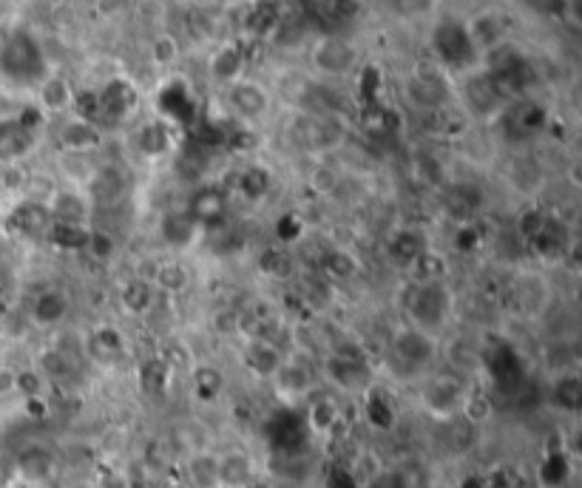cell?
<instances>
[{"mask_svg":"<svg viewBox=\"0 0 582 488\" xmlns=\"http://www.w3.org/2000/svg\"><path fill=\"white\" fill-rule=\"evenodd\" d=\"M551 398H554L557 406L563 403V409H568V412H577V403H580V378H577V369L554 375Z\"/></svg>","mask_w":582,"mask_h":488,"instance_id":"obj_34","label":"cell"},{"mask_svg":"<svg viewBox=\"0 0 582 488\" xmlns=\"http://www.w3.org/2000/svg\"><path fill=\"white\" fill-rule=\"evenodd\" d=\"M463 29H466V37H469L472 52L477 57H483L486 52L497 49L500 43H506V23L500 18V12H494V9H483V12L472 15L463 23Z\"/></svg>","mask_w":582,"mask_h":488,"instance_id":"obj_15","label":"cell"},{"mask_svg":"<svg viewBox=\"0 0 582 488\" xmlns=\"http://www.w3.org/2000/svg\"><path fill=\"white\" fill-rule=\"evenodd\" d=\"M466 389H469V381L458 378V372L424 375L421 378V403H424L426 412L435 415V418H455L460 412Z\"/></svg>","mask_w":582,"mask_h":488,"instance_id":"obj_6","label":"cell"},{"mask_svg":"<svg viewBox=\"0 0 582 488\" xmlns=\"http://www.w3.org/2000/svg\"><path fill=\"white\" fill-rule=\"evenodd\" d=\"M26 318L32 330L57 332L71 318V296L63 287H43L29 301Z\"/></svg>","mask_w":582,"mask_h":488,"instance_id":"obj_8","label":"cell"},{"mask_svg":"<svg viewBox=\"0 0 582 488\" xmlns=\"http://www.w3.org/2000/svg\"><path fill=\"white\" fill-rule=\"evenodd\" d=\"M137 148H140L145 157L151 159L165 157L168 148H171V131H168V125L159 120L142 125L140 134H137Z\"/></svg>","mask_w":582,"mask_h":488,"instance_id":"obj_30","label":"cell"},{"mask_svg":"<svg viewBox=\"0 0 582 488\" xmlns=\"http://www.w3.org/2000/svg\"><path fill=\"white\" fill-rule=\"evenodd\" d=\"M46 378V384H60V381H69L71 375L77 372V364L66 358L63 352L52 344L40 347V352L35 355V364H32Z\"/></svg>","mask_w":582,"mask_h":488,"instance_id":"obj_28","label":"cell"},{"mask_svg":"<svg viewBox=\"0 0 582 488\" xmlns=\"http://www.w3.org/2000/svg\"><path fill=\"white\" fill-rule=\"evenodd\" d=\"M157 296L159 293L154 290L151 281L142 279V276H131L128 281H123V287L117 293V301H120V307H123V313L128 318H145L154 310Z\"/></svg>","mask_w":582,"mask_h":488,"instance_id":"obj_21","label":"cell"},{"mask_svg":"<svg viewBox=\"0 0 582 488\" xmlns=\"http://www.w3.org/2000/svg\"><path fill=\"white\" fill-rule=\"evenodd\" d=\"M307 185L313 188V193L318 196H333L338 191V185H341V171L333 168V165H327V162H321L313 168V174L307 179Z\"/></svg>","mask_w":582,"mask_h":488,"instance_id":"obj_39","label":"cell"},{"mask_svg":"<svg viewBox=\"0 0 582 488\" xmlns=\"http://www.w3.org/2000/svg\"><path fill=\"white\" fill-rule=\"evenodd\" d=\"M404 313L409 318V327L441 341L443 330L449 327L452 313H455V296L449 293L446 281H435V284L409 281V298H406Z\"/></svg>","mask_w":582,"mask_h":488,"instance_id":"obj_1","label":"cell"},{"mask_svg":"<svg viewBox=\"0 0 582 488\" xmlns=\"http://www.w3.org/2000/svg\"><path fill=\"white\" fill-rule=\"evenodd\" d=\"M509 298L523 321H540L554 304V293L543 270H514L509 281Z\"/></svg>","mask_w":582,"mask_h":488,"instance_id":"obj_3","label":"cell"},{"mask_svg":"<svg viewBox=\"0 0 582 488\" xmlns=\"http://www.w3.org/2000/svg\"><path fill=\"white\" fill-rule=\"evenodd\" d=\"M211 324L216 335H222V338H239V310L222 307V310L213 313Z\"/></svg>","mask_w":582,"mask_h":488,"instance_id":"obj_40","label":"cell"},{"mask_svg":"<svg viewBox=\"0 0 582 488\" xmlns=\"http://www.w3.org/2000/svg\"><path fill=\"white\" fill-rule=\"evenodd\" d=\"M441 355V341L426 335V332L415 330V327H401L395 332L392 344H389V358L401 366L406 378H424L429 375L432 361Z\"/></svg>","mask_w":582,"mask_h":488,"instance_id":"obj_2","label":"cell"},{"mask_svg":"<svg viewBox=\"0 0 582 488\" xmlns=\"http://www.w3.org/2000/svg\"><path fill=\"white\" fill-rule=\"evenodd\" d=\"M324 378L333 384L336 392H358V389H364V386L370 384L367 381V375H364V369L361 364L355 361V358H347V355H330L327 361H324Z\"/></svg>","mask_w":582,"mask_h":488,"instance_id":"obj_23","label":"cell"},{"mask_svg":"<svg viewBox=\"0 0 582 488\" xmlns=\"http://www.w3.org/2000/svg\"><path fill=\"white\" fill-rule=\"evenodd\" d=\"M310 69L318 77H347L358 69V46L344 35H321L310 46Z\"/></svg>","mask_w":582,"mask_h":488,"instance_id":"obj_5","label":"cell"},{"mask_svg":"<svg viewBox=\"0 0 582 488\" xmlns=\"http://www.w3.org/2000/svg\"><path fill=\"white\" fill-rule=\"evenodd\" d=\"M77 91L63 74H46L37 83V108L40 114H52V117H69L74 108Z\"/></svg>","mask_w":582,"mask_h":488,"instance_id":"obj_17","label":"cell"},{"mask_svg":"<svg viewBox=\"0 0 582 488\" xmlns=\"http://www.w3.org/2000/svg\"><path fill=\"white\" fill-rule=\"evenodd\" d=\"M208 71H211V77L219 86L228 88L230 83H236V80L245 77V54H242L239 46H233V43H222L211 54Z\"/></svg>","mask_w":582,"mask_h":488,"instance_id":"obj_25","label":"cell"},{"mask_svg":"<svg viewBox=\"0 0 582 488\" xmlns=\"http://www.w3.org/2000/svg\"><path fill=\"white\" fill-rule=\"evenodd\" d=\"M54 140L63 154H94L103 148V131L97 122L86 117H63Z\"/></svg>","mask_w":582,"mask_h":488,"instance_id":"obj_11","label":"cell"},{"mask_svg":"<svg viewBox=\"0 0 582 488\" xmlns=\"http://www.w3.org/2000/svg\"><path fill=\"white\" fill-rule=\"evenodd\" d=\"M321 273L330 281H336V284H350L361 273V259H358V253H355L353 247L333 244L321 256Z\"/></svg>","mask_w":582,"mask_h":488,"instance_id":"obj_24","label":"cell"},{"mask_svg":"<svg viewBox=\"0 0 582 488\" xmlns=\"http://www.w3.org/2000/svg\"><path fill=\"white\" fill-rule=\"evenodd\" d=\"M35 148V131H29L18 120L0 122V162L3 165H20Z\"/></svg>","mask_w":582,"mask_h":488,"instance_id":"obj_20","label":"cell"},{"mask_svg":"<svg viewBox=\"0 0 582 488\" xmlns=\"http://www.w3.org/2000/svg\"><path fill=\"white\" fill-rule=\"evenodd\" d=\"M151 63L157 66V69H168V66H174L179 60V40L174 35H168V32H159L151 40Z\"/></svg>","mask_w":582,"mask_h":488,"instance_id":"obj_37","label":"cell"},{"mask_svg":"<svg viewBox=\"0 0 582 488\" xmlns=\"http://www.w3.org/2000/svg\"><path fill=\"white\" fill-rule=\"evenodd\" d=\"M0 63L12 77H43V54L32 35L18 32L9 37V43L0 52Z\"/></svg>","mask_w":582,"mask_h":488,"instance_id":"obj_12","label":"cell"},{"mask_svg":"<svg viewBox=\"0 0 582 488\" xmlns=\"http://www.w3.org/2000/svg\"><path fill=\"white\" fill-rule=\"evenodd\" d=\"M60 471V460L52 449L46 446H26L23 452L18 454V474L23 480V486H49L54 477Z\"/></svg>","mask_w":582,"mask_h":488,"instance_id":"obj_16","label":"cell"},{"mask_svg":"<svg viewBox=\"0 0 582 488\" xmlns=\"http://www.w3.org/2000/svg\"><path fill=\"white\" fill-rule=\"evenodd\" d=\"M225 105L233 114V120H239L247 128L262 125L273 111V94L265 83L253 80V77H242L236 83H230L225 88Z\"/></svg>","mask_w":582,"mask_h":488,"instance_id":"obj_4","label":"cell"},{"mask_svg":"<svg viewBox=\"0 0 582 488\" xmlns=\"http://www.w3.org/2000/svg\"><path fill=\"white\" fill-rule=\"evenodd\" d=\"M83 253H89L97 264L111 262L117 256V239L103 227H89L86 242H83Z\"/></svg>","mask_w":582,"mask_h":488,"instance_id":"obj_33","label":"cell"},{"mask_svg":"<svg viewBox=\"0 0 582 488\" xmlns=\"http://www.w3.org/2000/svg\"><path fill=\"white\" fill-rule=\"evenodd\" d=\"M46 378L37 372L35 366H18V398L23 401H37L46 392Z\"/></svg>","mask_w":582,"mask_h":488,"instance_id":"obj_38","label":"cell"},{"mask_svg":"<svg viewBox=\"0 0 582 488\" xmlns=\"http://www.w3.org/2000/svg\"><path fill=\"white\" fill-rule=\"evenodd\" d=\"M381 454L372 452V449H361L353 457V466H350V477H353L355 488H372L381 477Z\"/></svg>","mask_w":582,"mask_h":488,"instance_id":"obj_32","label":"cell"},{"mask_svg":"<svg viewBox=\"0 0 582 488\" xmlns=\"http://www.w3.org/2000/svg\"><path fill=\"white\" fill-rule=\"evenodd\" d=\"M282 347L279 341H270V338H247L242 341V361H245L247 372L259 381H270L279 366L284 364Z\"/></svg>","mask_w":582,"mask_h":488,"instance_id":"obj_14","label":"cell"},{"mask_svg":"<svg viewBox=\"0 0 582 488\" xmlns=\"http://www.w3.org/2000/svg\"><path fill=\"white\" fill-rule=\"evenodd\" d=\"M148 281L154 284V290L162 293V296H182V293L191 290L194 273L179 256H168L162 262H154V273L148 276Z\"/></svg>","mask_w":582,"mask_h":488,"instance_id":"obj_19","label":"cell"},{"mask_svg":"<svg viewBox=\"0 0 582 488\" xmlns=\"http://www.w3.org/2000/svg\"><path fill=\"white\" fill-rule=\"evenodd\" d=\"M43 6H49V9H57V6H63L66 0H40Z\"/></svg>","mask_w":582,"mask_h":488,"instance_id":"obj_44","label":"cell"},{"mask_svg":"<svg viewBox=\"0 0 582 488\" xmlns=\"http://www.w3.org/2000/svg\"><path fill=\"white\" fill-rule=\"evenodd\" d=\"M389 3L404 18H424L438 6V0H389Z\"/></svg>","mask_w":582,"mask_h":488,"instance_id":"obj_41","label":"cell"},{"mask_svg":"<svg viewBox=\"0 0 582 488\" xmlns=\"http://www.w3.org/2000/svg\"><path fill=\"white\" fill-rule=\"evenodd\" d=\"M256 477H259L256 460L245 449L219 452V488H250Z\"/></svg>","mask_w":582,"mask_h":488,"instance_id":"obj_18","label":"cell"},{"mask_svg":"<svg viewBox=\"0 0 582 488\" xmlns=\"http://www.w3.org/2000/svg\"><path fill=\"white\" fill-rule=\"evenodd\" d=\"M49 213H52V225H69L89 230L94 205H91V199L86 196L83 188L60 185L57 193L49 199Z\"/></svg>","mask_w":582,"mask_h":488,"instance_id":"obj_10","label":"cell"},{"mask_svg":"<svg viewBox=\"0 0 582 488\" xmlns=\"http://www.w3.org/2000/svg\"><path fill=\"white\" fill-rule=\"evenodd\" d=\"M182 480L188 483V488H219V452L202 449L188 454Z\"/></svg>","mask_w":582,"mask_h":488,"instance_id":"obj_26","label":"cell"},{"mask_svg":"<svg viewBox=\"0 0 582 488\" xmlns=\"http://www.w3.org/2000/svg\"><path fill=\"white\" fill-rule=\"evenodd\" d=\"M435 52H438V63L441 66H452V69H458L463 63H469L472 57H477L472 52V43L466 37L463 23H458V20L438 23V29H435Z\"/></svg>","mask_w":582,"mask_h":488,"instance_id":"obj_13","label":"cell"},{"mask_svg":"<svg viewBox=\"0 0 582 488\" xmlns=\"http://www.w3.org/2000/svg\"><path fill=\"white\" fill-rule=\"evenodd\" d=\"M202 230L205 227L199 225L188 210H165L157 222L159 242L165 244L168 250H174L177 256L194 250L199 239H202Z\"/></svg>","mask_w":582,"mask_h":488,"instance_id":"obj_9","label":"cell"},{"mask_svg":"<svg viewBox=\"0 0 582 488\" xmlns=\"http://www.w3.org/2000/svg\"><path fill=\"white\" fill-rule=\"evenodd\" d=\"M18 398V366L0 361V401Z\"/></svg>","mask_w":582,"mask_h":488,"instance_id":"obj_42","label":"cell"},{"mask_svg":"<svg viewBox=\"0 0 582 488\" xmlns=\"http://www.w3.org/2000/svg\"><path fill=\"white\" fill-rule=\"evenodd\" d=\"M270 386L282 403H307V398L316 395V372L310 369L307 358L287 355L279 372L270 378Z\"/></svg>","mask_w":582,"mask_h":488,"instance_id":"obj_7","label":"cell"},{"mask_svg":"<svg viewBox=\"0 0 582 488\" xmlns=\"http://www.w3.org/2000/svg\"><path fill=\"white\" fill-rule=\"evenodd\" d=\"M134 105H137V91L125 80H111L97 97V108L106 114L108 120H123Z\"/></svg>","mask_w":582,"mask_h":488,"instance_id":"obj_27","label":"cell"},{"mask_svg":"<svg viewBox=\"0 0 582 488\" xmlns=\"http://www.w3.org/2000/svg\"><path fill=\"white\" fill-rule=\"evenodd\" d=\"M270 185H273V176L267 168L262 165H247L239 171V179H236V188L239 193L245 196L247 202H259V199H265L267 191H270Z\"/></svg>","mask_w":582,"mask_h":488,"instance_id":"obj_31","label":"cell"},{"mask_svg":"<svg viewBox=\"0 0 582 488\" xmlns=\"http://www.w3.org/2000/svg\"><path fill=\"white\" fill-rule=\"evenodd\" d=\"M222 386H225V378H222V372H219L216 366H211V364L196 366L194 369V389L202 401H213V398H219Z\"/></svg>","mask_w":582,"mask_h":488,"instance_id":"obj_36","label":"cell"},{"mask_svg":"<svg viewBox=\"0 0 582 488\" xmlns=\"http://www.w3.org/2000/svg\"><path fill=\"white\" fill-rule=\"evenodd\" d=\"M341 426V403L336 395H313L307 398V429L316 437H333Z\"/></svg>","mask_w":582,"mask_h":488,"instance_id":"obj_22","label":"cell"},{"mask_svg":"<svg viewBox=\"0 0 582 488\" xmlns=\"http://www.w3.org/2000/svg\"><path fill=\"white\" fill-rule=\"evenodd\" d=\"M460 418L466 420L469 426H486L489 420L494 418V401L492 395H486L480 386H469L466 395H463V403H460Z\"/></svg>","mask_w":582,"mask_h":488,"instance_id":"obj_29","label":"cell"},{"mask_svg":"<svg viewBox=\"0 0 582 488\" xmlns=\"http://www.w3.org/2000/svg\"><path fill=\"white\" fill-rule=\"evenodd\" d=\"M69 488H100L97 483H91V480H77V483H71Z\"/></svg>","mask_w":582,"mask_h":488,"instance_id":"obj_43","label":"cell"},{"mask_svg":"<svg viewBox=\"0 0 582 488\" xmlns=\"http://www.w3.org/2000/svg\"><path fill=\"white\" fill-rule=\"evenodd\" d=\"M259 270L265 273L267 279H287L293 270V259L284 247H265L259 253Z\"/></svg>","mask_w":582,"mask_h":488,"instance_id":"obj_35","label":"cell"}]
</instances>
